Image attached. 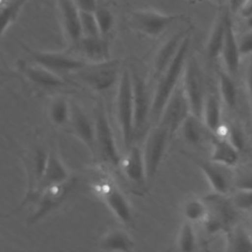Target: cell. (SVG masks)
<instances>
[{
  "instance_id": "6da1fadb",
  "label": "cell",
  "mask_w": 252,
  "mask_h": 252,
  "mask_svg": "<svg viewBox=\"0 0 252 252\" xmlns=\"http://www.w3.org/2000/svg\"><path fill=\"white\" fill-rule=\"evenodd\" d=\"M190 47V33H188L182 40L175 56L157 79L156 89L152 95L151 119L154 122H158L162 110L169 99L170 95L178 86L180 77L183 74L186 60L188 58V51Z\"/></svg>"
},
{
  "instance_id": "7a4b0ae2",
  "label": "cell",
  "mask_w": 252,
  "mask_h": 252,
  "mask_svg": "<svg viewBox=\"0 0 252 252\" xmlns=\"http://www.w3.org/2000/svg\"><path fill=\"white\" fill-rule=\"evenodd\" d=\"M115 111L124 148L127 151L133 145L134 140L133 93L130 70L128 69L121 71L117 83Z\"/></svg>"
},
{
  "instance_id": "3957f363",
  "label": "cell",
  "mask_w": 252,
  "mask_h": 252,
  "mask_svg": "<svg viewBox=\"0 0 252 252\" xmlns=\"http://www.w3.org/2000/svg\"><path fill=\"white\" fill-rule=\"evenodd\" d=\"M204 201L207 205L208 213L203 224L209 233H226L236 224L237 209L225 195L214 192L206 196Z\"/></svg>"
},
{
  "instance_id": "277c9868",
  "label": "cell",
  "mask_w": 252,
  "mask_h": 252,
  "mask_svg": "<svg viewBox=\"0 0 252 252\" xmlns=\"http://www.w3.org/2000/svg\"><path fill=\"white\" fill-rule=\"evenodd\" d=\"M170 140L171 136L169 130L160 122H158L148 133L143 149L148 182L153 181L155 178Z\"/></svg>"
},
{
  "instance_id": "5b68a950",
  "label": "cell",
  "mask_w": 252,
  "mask_h": 252,
  "mask_svg": "<svg viewBox=\"0 0 252 252\" xmlns=\"http://www.w3.org/2000/svg\"><path fill=\"white\" fill-rule=\"evenodd\" d=\"M22 46L32 58V62H35L60 76L76 73L88 63L74 53L42 51L31 48L26 44H22Z\"/></svg>"
},
{
  "instance_id": "8992f818",
  "label": "cell",
  "mask_w": 252,
  "mask_h": 252,
  "mask_svg": "<svg viewBox=\"0 0 252 252\" xmlns=\"http://www.w3.org/2000/svg\"><path fill=\"white\" fill-rule=\"evenodd\" d=\"M95 128V153L108 165L120 166L121 156L115 138L102 104H99L94 118Z\"/></svg>"
},
{
  "instance_id": "52a82bcc",
  "label": "cell",
  "mask_w": 252,
  "mask_h": 252,
  "mask_svg": "<svg viewBox=\"0 0 252 252\" xmlns=\"http://www.w3.org/2000/svg\"><path fill=\"white\" fill-rule=\"evenodd\" d=\"M118 61L106 60L97 63H87L76 72V76L88 87L96 92H104L118 83L120 77Z\"/></svg>"
},
{
  "instance_id": "ba28073f",
  "label": "cell",
  "mask_w": 252,
  "mask_h": 252,
  "mask_svg": "<svg viewBox=\"0 0 252 252\" xmlns=\"http://www.w3.org/2000/svg\"><path fill=\"white\" fill-rule=\"evenodd\" d=\"M182 77V89L188 100L191 113L201 118L207 94L204 75L195 58H187Z\"/></svg>"
},
{
  "instance_id": "9c48e42d",
  "label": "cell",
  "mask_w": 252,
  "mask_h": 252,
  "mask_svg": "<svg viewBox=\"0 0 252 252\" xmlns=\"http://www.w3.org/2000/svg\"><path fill=\"white\" fill-rule=\"evenodd\" d=\"M133 108H134V139L141 135L151 117L152 97L150 96L148 85L145 78L141 75L136 67L130 69Z\"/></svg>"
},
{
  "instance_id": "30bf717a",
  "label": "cell",
  "mask_w": 252,
  "mask_h": 252,
  "mask_svg": "<svg viewBox=\"0 0 252 252\" xmlns=\"http://www.w3.org/2000/svg\"><path fill=\"white\" fill-rule=\"evenodd\" d=\"M182 19V15L163 14L154 10H136L131 13L129 21L139 32L148 36H158Z\"/></svg>"
},
{
  "instance_id": "8fae6325",
  "label": "cell",
  "mask_w": 252,
  "mask_h": 252,
  "mask_svg": "<svg viewBox=\"0 0 252 252\" xmlns=\"http://www.w3.org/2000/svg\"><path fill=\"white\" fill-rule=\"evenodd\" d=\"M75 183L76 180L71 177L66 182L48 187L41 191L35 199L36 206L29 219L30 222L34 223L38 221L49 213L54 211L56 208H58L70 195L75 186Z\"/></svg>"
},
{
  "instance_id": "7c38bea8",
  "label": "cell",
  "mask_w": 252,
  "mask_h": 252,
  "mask_svg": "<svg viewBox=\"0 0 252 252\" xmlns=\"http://www.w3.org/2000/svg\"><path fill=\"white\" fill-rule=\"evenodd\" d=\"M189 113H191V110L188 100L183 92L182 86L178 85L167 100L158 122L167 127L172 139Z\"/></svg>"
},
{
  "instance_id": "4fadbf2b",
  "label": "cell",
  "mask_w": 252,
  "mask_h": 252,
  "mask_svg": "<svg viewBox=\"0 0 252 252\" xmlns=\"http://www.w3.org/2000/svg\"><path fill=\"white\" fill-rule=\"evenodd\" d=\"M97 189L101 199L119 221L122 223L132 221L133 214L131 205L115 182L104 180L98 185Z\"/></svg>"
},
{
  "instance_id": "5bb4252c",
  "label": "cell",
  "mask_w": 252,
  "mask_h": 252,
  "mask_svg": "<svg viewBox=\"0 0 252 252\" xmlns=\"http://www.w3.org/2000/svg\"><path fill=\"white\" fill-rule=\"evenodd\" d=\"M192 160L202 171L214 192L223 195L227 194L233 182L229 167L197 157H193Z\"/></svg>"
},
{
  "instance_id": "9a60e30c",
  "label": "cell",
  "mask_w": 252,
  "mask_h": 252,
  "mask_svg": "<svg viewBox=\"0 0 252 252\" xmlns=\"http://www.w3.org/2000/svg\"><path fill=\"white\" fill-rule=\"evenodd\" d=\"M57 6L63 33L69 44L74 46L83 36L80 9L74 0H57Z\"/></svg>"
},
{
  "instance_id": "2e32d148",
  "label": "cell",
  "mask_w": 252,
  "mask_h": 252,
  "mask_svg": "<svg viewBox=\"0 0 252 252\" xmlns=\"http://www.w3.org/2000/svg\"><path fill=\"white\" fill-rule=\"evenodd\" d=\"M74 54L88 63H97L109 60V46L106 37L82 36L80 41L72 46Z\"/></svg>"
},
{
  "instance_id": "e0dca14e",
  "label": "cell",
  "mask_w": 252,
  "mask_h": 252,
  "mask_svg": "<svg viewBox=\"0 0 252 252\" xmlns=\"http://www.w3.org/2000/svg\"><path fill=\"white\" fill-rule=\"evenodd\" d=\"M70 123L75 136L89 149L95 154V128L94 121H92L89 115L77 104H71Z\"/></svg>"
},
{
  "instance_id": "ac0fdd59",
  "label": "cell",
  "mask_w": 252,
  "mask_h": 252,
  "mask_svg": "<svg viewBox=\"0 0 252 252\" xmlns=\"http://www.w3.org/2000/svg\"><path fill=\"white\" fill-rule=\"evenodd\" d=\"M190 29L176 32L166 40H164L158 48L153 60V77L155 80H157L161 75V73L171 62L182 40L188 33H190Z\"/></svg>"
},
{
  "instance_id": "d6986e66",
  "label": "cell",
  "mask_w": 252,
  "mask_h": 252,
  "mask_svg": "<svg viewBox=\"0 0 252 252\" xmlns=\"http://www.w3.org/2000/svg\"><path fill=\"white\" fill-rule=\"evenodd\" d=\"M20 71L25 75V77L32 82L33 85L44 88L52 89L62 87L66 84L62 76L46 69L45 67L35 63V62H26L20 60L18 63Z\"/></svg>"
},
{
  "instance_id": "ffe728a7",
  "label": "cell",
  "mask_w": 252,
  "mask_h": 252,
  "mask_svg": "<svg viewBox=\"0 0 252 252\" xmlns=\"http://www.w3.org/2000/svg\"><path fill=\"white\" fill-rule=\"evenodd\" d=\"M70 178L71 176L69 174V171L66 168L63 161L61 160V158H59V156L57 155V153L54 152L53 150L48 151L43 173L38 184L35 199L37 198L39 193L44 189L66 182Z\"/></svg>"
},
{
  "instance_id": "44dd1931",
  "label": "cell",
  "mask_w": 252,
  "mask_h": 252,
  "mask_svg": "<svg viewBox=\"0 0 252 252\" xmlns=\"http://www.w3.org/2000/svg\"><path fill=\"white\" fill-rule=\"evenodd\" d=\"M220 56L225 66V71L233 78L236 77L240 63V52L238 48V40L236 39L229 12L226 16L225 33L221 47Z\"/></svg>"
},
{
  "instance_id": "7402d4cb",
  "label": "cell",
  "mask_w": 252,
  "mask_h": 252,
  "mask_svg": "<svg viewBox=\"0 0 252 252\" xmlns=\"http://www.w3.org/2000/svg\"><path fill=\"white\" fill-rule=\"evenodd\" d=\"M120 166L124 175L131 182L137 185H143L148 182L143 150L140 147L132 145L126 151L125 158L121 159Z\"/></svg>"
},
{
  "instance_id": "603a6c76",
  "label": "cell",
  "mask_w": 252,
  "mask_h": 252,
  "mask_svg": "<svg viewBox=\"0 0 252 252\" xmlns=\"http://www.w3.org/2000/svg\"><path fill=\"white\" fill-rule=\"evenodd\" d=\"M46 157H47V152H45L44 149L39 147H36L35 150L30 155V158L28 160L29 187H28V193L25 197L26 203L35 200L38 184L40 182L43 169H44Z\"/></svg>"
},
{
  "instance_id": "cb8c5ba5",
  "label": "cell",
  "mask_w": 252,
  "mask_h": 252,
  "mask_svg": "<svg viewBox=\"0 0 252 252\" xmlns=\"http://www.w3.org/2000/svg\"><path fill=\"white\" fill-rule=\"evenodd\" d=\"M211 160L231 167L239 160V151L226 139L216 136L212 141Z\"/></svg>"
},
{
  "instance_id": "d4e9b609",
  "label": "cell",
  "mask_w": 252,
  "mask_h": 252,
  "mask_svg": "<svg viewBox=\"0 0 252 252\" xmlns=\"http://www.w3.org/2000/svg\"><path fill=\"white\" fill-rule=\"evenodd\" d=\"M98 245L104 251H132L135 242L126 231L114 228L106 231L100 237Z\"/></svg>"
},
{
  "instance_id": "484cf974",
  "label": "cell",
  "mask_w": 252,
  "mask_h": 252,
  "mask_svg": "<svg viewBox=\"0 0 252 252\" xmlns=\"http://www.w3.org/2000/svg\"><path fill=\"white\" fill-rule=\"evenodd\" d=\"M227 13L228 12L220 13L219 15L210 32V35L206 44V52H207L208 58L211 60H215L219 56H220L221 47L224 39V33H225V23H226Z\"/></svg>"
},
{
  "instance_id": "4316f807",
  "label": "cell",
  "mask_w": 252,
  "mask_h": 252,
  "mask_svg": "<svg viewBox=\"0 0 252 252\" xmlns=\"http://www.w3.org/2000/svg\"><path fill=\"white\" fill-rule=\"evenodd\" d=\"M201 119L204 126L211 132H216L221 125V106L215 94H207Z\"/></svg>"
},
{
  "instance_id": "83f0119b",
  "label": "cell",
  "mask_w": 252,
  "mask_h": 252,
  "mask_svg": "<svg viewBox=\"0 0 252 252\" xmlns=\"http://www.w3.org/2000/svg\"><path fill=\"white\" fill-rule=\"evenodd\" d=\"M225 250L250 252L252 251V237L241 226L234 225L226 232Z\"/></svg>"
},
{
  "instance_id": "f1b7e54d",
  "label": "cell",
  "mask_w": 252,
  "mask_h": 252,
  "mask_svg": "<svg viewBox=\"0 0 252 252\" xmlns=\"http://www.w3.org/2000/svg\"><path fill=\"white\" fill-rule=\"evenodd\" d=\"M179 130L181 131L183 139L190 145H199L204 139L202 119L193 113H189L184 119Z\"/></svg>"
},
{
  "instance_id": "f546056e",
  "label": "cell",
  "mask_w": 252,
  "mask_h": 252,
  "mask_svg": "<svg viewBox=\"0 0 252 252\" xmlns=\"http://www.w3.org/2000/svg\"><path fill=\"white\" fill-rule=\"evenodd\" d=\"M219 89L224 104L229 108H234L237 102V86L234 78L226 71L219 72Z\"/></svg>"
},
{
  "instance_id": "4dcf8cb0",
  "label": "cell",
  "mask_w": 252,
  "mask_h": 252,
  "mask_svg": "<svg viewBox=\"0 0 252 252\" xmlns=\"http://www.w3.org/2000/svg\"><path fill=\"white\" fill-rule=\"evenodd\" d=\"M51 122L56 126L67 123L71 117V104L64 96H56L52 99L48 109Z\"/></svg>"
},
{
  "instance_id": "1f68e13d",
  "label": "cell",
  "mask_w": 252,
  "mask_h": 252,
  "mask_svg": "<svg viewBox=\"0 0 252 252\" xmlns=\"http://www.w3.org/2000/svg\"><path fill=\"white\" fill-rule=\"evenodd\" d=\"M26 0H7L0 6V39L10 25L17 19Z\"/></svg>"
},
{
  "instance_id": "d6a6232c",
  "label": "cell",
  "mask_w": 252,
  "mask_h": 252,
  "mask_svg": "<svg viewBox=\"0 0 252 252\" xmlns=\"http://www.w3.org/2000/svg\"><path fill=\"white\" fill-rule=\"evenodd\" d=\"M182 212L186 220L192 223L203 222L207 216L208 208L204 199L189 198L183 204Z\"/></svg>"
},
{
  "instance_id": "836d02e7",
  "label": "cell",
  "mask_w": 252,
  "mask_h": 252,
  "mask_svg": "<svg viewBox=\"0 0 252 252\" xmlns=\"http://www.w3.org/2000/svg\"><path fill=\"white\" fill-rule=\"evenodd\" d=\"M197 239L193 227V223L185 220L178 231L176 238V246L180 251H194L196 249Z\"/></svg>"
},
{
  "instance_id": "e575fe53",
  "label": "cell",
  "mask_w": 252,
  "mask_h": 252,
  "mask_svg": "<svg viewBox=\"0 0 252 252\" xmlns=\"http://www.w3.org/2000/svg\"><path fill=\"white\" fill-rule=\"evenodd\" d=\"M94 15L95 17L100 35L103 37H106L114 27V24H115L114 14L111 12L109 8L98 4V6L94 11Z\"/></svg>"
},
{
  "instance_id": "d590c367",
  "label": "cell",
  "mask_w": 252,
  "mask_h": 252,
  "mask_svg": "<svg viewBox=\"0 0 252 252\" xmlns=\"http://www.w3.org/2000/svg\"><path fill=\"white\" fill-rule=\"evenodd\" d=\"M80 20H81V29H82L83 36L100 35L94 12L80 10Z\"/></svg>"
},
{
  "instance_id": "8d00e7d4",
  "label": "cell",
  "mask_w": 252,
  "mask_h": 252,
  "mask_svg": "<svg viewBox=\"0 0 252 252\" xmlns=\"http://www.w3.org/2000/svg\"><path fill=\"white\" fill-rule=\"evenodd\" d=\"M231 202L237 210L252 211V190L237 189L232 195Z\"/></svg>"
},
{
  "instance_id": "74e56055",
  "label": "cell",
  "mask_w": 252,
  "mask_h": 252,
  "mask_svg": "<svg viewBox=\"0 0 252 252\" xmlns=\"http://www.w3.org/2000/svg\"><path fill=\"white\" fill-rule=\"evenodd\" d=\"M238 48L241 56L252 53V32H249L240 37L238 40Z\"/></svg>"
},
{
  "instance_id": "f35d334b",
  "label": "cell",
  "mask_w": 252,
  "mask_h": 252,
  "mask_svg": "<svg viewBox=\"0 0 252 252\" xmlns=\"http://www.w3.org/2000/svg\"><path fill=\"white\" fill-rule=\"evenodd\" d=\"M233 182L236 189L252 190V172H247L239 175L237 178H235Z\"/></svg>"
},
{
  "instance_id": "ab89813d",
  "label": "cell",
  "mask_w": 252,
  "mask_h": 252,
  "mask_svg": "<svg viewBox=\"0 0 252 252\" xmlns=\"http://www.w3.org/2000/svg\"><path fill=\"white\" fill-rule=\"evenodd\" d=\"M80 10L94 12L98 6V0H74Z\"/></svg>"
},
{
  "instance_id": "60d3db41",
  "label": "cell",
  "mask_w": 252,
  "mask_h": 252,
  "mask_svg": "<svg viewBox=\"0 0 252 252\" xmlns=\"http://www.w3.org/2000/svg\"><path fill=\"white\" fill-rule=\"evenodd\" d=\"M241 17H243L244 19L251 16L252 15V0H246L243 5L241 6L239 12H238Z\"/></svg>"
},
{
  "instance_id": "b9f144b4",
  "label": "cell",
  "mask_w": 252,
  "mask_h": 252,
  "mask_svg": "<svg viewBox=\"0 0 252 252\" xmlns=\"http://www.w3.org/2000/svg\"><path fill=\"white\" fill-rule=\"evenodd\" d=\"M246 87H247L249 96L252 100V60L250 61L246 71Z\"/></svg>"
},
{
  "instance_id": "7bdbcfd3",
  "label": "cell",
  "mask_w": 252,
  "mask_h": 252,
  "mask_svg": "<svg viewBox=\"0 0 252 252\" xmlns=\"http://www.w3.org/2000/svg\"><path fill=\"white\" fill-rule=\"evenodd\" d=\"M246 0H228L229 13H238Z\"/></svg>"
},
{
  "instance_id": "ee69618b",
  "label": "cell",
  "mask_w": 252,
  "mask_h": 252,
  "mask_svg": "<svg viewBox=\"0 0 252 252\" xmlns=\"http://www.w3.org/2000/svg\"><path fill=\"white\" fill-rule=\"evenodd\" d=\"M245 20H246V25H247V27L252 30V15L249 16V17H247V18H245Z\"/></svg>"
},
{
  "instance_id": "f6af8a7d",
  "label": "cell",
  "mask_w": 252,
  "mask_h": 252,
  "mask_svg": "<svg viewBox=\"0 0 252 252\" xmlns=\"http://www.w3.org/2000/svg\"><path fill=\"white\" fill-rule=\"evenodd\" d=\"M191 2H200V1H202V0H190Z\"/></svg>"
},
{
  "instance_id": "bcb514c9",
  "label": "cell",
  "mask_w": 252,
  "mask_h": 252,
  "mask_svg": "<svg viewBox=\"0 0 252 252\" xmlns=\"http://www.w3.org/2000/svg\"><path fill=\"white\" fill-rule=\"evenodd\" d=\"M250 235H251V237H252V227H251V232H250Z\"/></svg>"
}]
</instances>
